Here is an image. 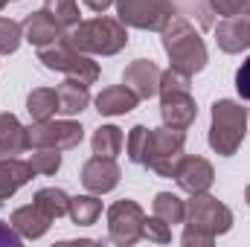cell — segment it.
Listing matches in <instances>:
<instances>
[{
	"mask_svg": "<svg viewBox=\"0 0 250 247\" xmlns=\"http://www.w3.org/2000/svg\"><path fill=\"white\" fill-rule=\"evenodd\" d=\"M21 41H23V26L12 18H0V56L18 53Z\"/></svg>",
	"mask_w": 250,
	"mask_h": 247,
	"instance_id": "f1b7e54d",
	"label": "cell"
},
{
	"mask_svg": "<svg viewBox=\"0 0 250 247\" xmlns=\"http://www.w3.org/2000/svg\"><path fill=\"white\" fill-rule=\"evenodd\" d=\"M26 111H29L32 123L53 120L56 111H59V90H53V87H35V90H29V96H26Z\"/></svg>",
	"mask_w": 250,
	"mask_h": 247,
	"instance_id": "44dd1931",
	"label": "cell"
},
{
	"mask_svg": "<svg viewBox=\"0 0 250 247\" xmlns=\"http://www.w3.org/2000/svg\"><path fill=\"white\" fill-rule=\"evenodd\" d=\"M175 15L178 12L172 0H117V18L134 29L160 32Z\"/></svg>",
	"mask_w": 250,
	"mask_h": 247,
	"instance_id": "ba28073f",
	"label": "cell"
},
{
	"mask_svg": "<svg viewBox=\"0 0 250 247\" xmlns=\"http://www.w3.org/2000/svg\"><path fill=\"white\" fill-rule=\"evenodd\" d=\"M187 227H195L201 233H209V236H224L230 233L233 227V209L227 204H221L218 198L207 195V192H198L187 201Z\"/></svg>",
	"mask_w": 250,
	"mask_h": 247,
	"instance_id": "52a82bcc",
	"label": "cell"
},
{
	"mask_svg": "<svg viewBox=\"0 0 250 247\" xmlns=\"http://www.w3.org/2000/svg\"><path fill=\"white\" fill-rule=\"evenodd\" d=\"M35 169L29 166V160L21 157H0V204L9 201L21 186H26L32 181Z\"/></svg>",
	"mask_w": 250,
	"mask_h": 247,
	"instance_id": "2e32d148",
	"label": "cell"
},
{
	"mask_svg": "<svg viewBox=\"0 0 250 247\" xmlns=\"http://www.w3.org/2000/svg\"><path fill=\"white\" fill-rule=\"evenodd\" d=\"M143 221L146 212L137 201L123 198L108 209V239L120 247H131L143 239Z\"/></svg>",
	"mask_w": 250,
	"mask_h": 247,
	"instance_id": "30bf717a",
	"label": "cell"
},
{
	"mask_svg": "<svg viewBox=\"0 0 250 247\" xmlns=\"http://www.w3.org/2000/svg\"><path fill=\"white\" fill-rule=\"evenodd\" d=\"M38 62L44 64L47 70H56V73H64L67 79H79L84 84H93L99 79V64L93 62L87 53L76 50L67 35L47 44V47H38Z\"/></svg>",
	"mask_w": 250,
	"mask_h": 247,
	"instance_id": "5b68a950",
	"label": "cell"
},
{
	"mask_svg": "<svg viewBox=\"0 0 250 247\" xmlns=\"http://www.w3.org/2000/svg\"><path fill=\"white\" fill-rule=\"evenodd\" d=\"M209 6H212L215 15H224V18L250 12V0H209Z\"/></svg>",
	"mask_w": 250,
	"mask_h": 247,
	"instance_id": "4dcf8cb0",
	"label": "cell"
},
{
	"mask_svg": "<svg viewBox=\"0 0 250 247\" xmlns=\"http://www.w3.org/2000/svg\"><path fill=\"white\" fill-rule=\"evenodd\" d=\"M151 206H154V215H157V218H163L169 227H175V224H184V221H187V201H181L175 192H157Z\"/></svg>",
	"mask_w": 250,
	"mask_h": 247,
	"instance_id": "cb8c5ba5",
	"label": "cell"
},
{
	"mask_svg": "<svg viewBox=\"0 0 250 247\" xmlns=\"http://www.w3.org/2000/svg\"><path fill=\"white\" fill-rule=\"evenodd\" d=\"M32 204L47 215V218H62L67 215V209H70V195L59 189V186H44V189H38L35 192V198H32Z\"/></svg>",
	"mask_w": 250,
	"mask_h": 247,
	"instance_id": "7402d4cb",
	"label": "cell"
},
{
	"mask_svg": "<svg viewBox=\"0 0 250 247\" xmlns=\"http://www.w3.org/2000/svg\"><path fill=\"white\" fill-rule=\"evenodd\" d=\"M248 134V108L236 99H218L212 105L209 123V148L221 157H233Z\"/></svg>",
	"mask_w": 250,
	"mask_h": 247,
	"instance_id": "3957f363",
	"label": "cell"
},
{
	"mask_svg": "<svg viewBox=\"0 0 250 247\" xmlns=\"http://www.w3.org/2000/svg\"><path fill=\"white\" fill-rule=\"evenodd\" d=\"M160 76H163V70L154 62L137 59V62H131L125 67L123 84H128L140 99H151V96H157V90H160Z\"/></svg>",
	"mask_w": 250,
	"mask_h": 247,
	"instance_id": "5bb4252c",
	"label": "cell"
},
{
	"mask_svg": "<svg viewBox=\"0 0 250 247\" xmlns=\"http://www.w3.org/2000/svg\"><path fill=\"white\" fill-rule=\"evenodd\" d=\"M117 0H84V6L90 9V12H105V9H111Z\"/></svg>",
	"mask_w": 250,
	"mask_h": 247,
	"instance_id": "e575fe53",
	"label": "cell"
},
{
	"mask_svg": "<svg viewBox=\"0 0 250 247\" xmlns=\"http://www.w3.org/2000/svg\"><path fill=\"white\" fill-rule=\"evenodd\" d=\"M6 3H9V0H0V12H3V6H6Z\"/></svg>",
	"mask_w": 250,
	"mask_h": 247,
	"instance_id": "8d00e7d4",
	"label": "cell"
},
{
	"mask_svg": "<svg viewBox=\"0 0 250 247\" xmlns=\"http://www.w3.org/2000/svg\"><path fill=\"white\" fill-rule=\"evenodd\" d=\"M175 181H178V186H181L184 192H189V195L209 192V186L215 184V169H212V163L204 160V157H189V154H184Z\"/></svg>",
	"mask_w": 250,
	"mask_h": 247,
	"instance_id": "4fadbf2b",
	"label": "cell"
},
{
	"mask_svg": "<svg viewBox=\"0 0 250 247\" xmlns=\"http://www.w3.org/2000/svg\"><path fill=\"white\" fill-rule=\"evenodd\" d=\"M29 166L35 169V175H56L62 169V151L59 148H32Z\"/></svg>",
	"mask_w": 250,
	"mask_h": 247,
	"instance_id": "83f0119b",
	"label": "cell"
},
{
	"mask_svg": "<svg viewBox=\"0 0 250 247\" xmlns=\"http://www.w3.org/2000/svg\"><path fill=\"white\" fill-rule=\"evenodd\" d=\"M184 145H187V131L184 128H151L148 131V157L146 169L157 172L160 178H175L178 166L184 160Z\"/></svg>",
	"mask_w": 250,
	"mask_h": 247,
	"instance_id": "8992f818",
	"label": "cell"
},
{
	"mask_svg": "<svg viewBox=\"0 0 250 247\" xmlns=\"http://www.w3.org/2000/svg\"><path fill=\"white\" fill-rule=\"evenodd\" d=\"M21 26H23V41H29L32 47H47V44L64 38V29L47 15V9L26 15V21Z\"/></svg>",
	"mask_w": 250,
	"mask_h": 247,
	"instance_id": "9a60e30c",
	"label": "cell"
},
{
	"mask_svg": "<svg viewBox=\"0 0 250 247\" xmlns=\"http://www.w3.org/2000/svg\"><path fill=\"white\" fill-rule=\"evenodd\" d=\"M29 148L26 125L15 114H0V157H18Z\"/></svg>",
	"mask_w": 250,
	"mask_h": 247,
	"instance_id": "ac0fdd59",
	"label": "cell"
},
{
	"mask_svg": "<svg viewBox=\"0 0 250 247\" xmlns=\"http://www.w3.org/2000/svg\"><path fill=\"white\" fill-rule=\"evenodd\" d=\"M189 79L187 73L169 67L163 76H160V117H163V125H172V128H184L187 131L189 125L195 123L198 117V105L189 93Z\"/></svg>",
	"mask_w": 250,
	"mask_h": 247,
	"instance_id": "277c9868",
	"label": "cell"
},
{
	"mask_svg": "<svg viewBox=\"0 0 250 247\" xmlns=\"http://www.w3.org/2000/svg\"><path fill=\"white\" fill-rule=\"evenodd\" d=\"M137 102H140V96L128 84H111L96 96V111L102 117H123L137 108Z\"/></svg>",
	"mask_w": 250,
	"mask_h": 247,
	"instance_id": "e0dca14e",
	"label": "cell"
},
{
	"mask_svg": "<svg viewBox=\"0 0 250 247\" xmlns=\"http://www.w3.org/2000/svg\"><path fill=\"white\" fill-rule=\"evenodd\" d=\"M29 134V148H59L70 151L76 145H82L84 140V128L73 120H44V123H32L26 128Z\"/></svg>",
	"mask_w": 250,
	"mask_h": 247,
	"instance_id": "9c48e42d",
	"label": "cell"
},
{
	"mask_svg": "<svg viewBox=\"0 0 250 247\" xmlns=\"http://www.w3.org/2000/svg\"><path fill=\"white\" fill-rule=\"evenodd\" d=\"M236 90H239L242 99L250 102V56L242 62V67L236 70Z\"/></svg>",
	"mask_w": 250,
	"mask_h": 247,
	"instance_id": "d6a6232c",
	"label": "cell"
},
{
	"mask_svg": "<svg viewBox=\"0 0 250 247\" xmlns=\"http://www.w3.org/2000/svg\"><path fill=\"white\" fill-rule=\"evenodd\" d=\"M44 9L47 15L62 26L64 32H70L82 18H79V3L76 0H44Z\"/></svg>",
	"mask_w": 250,
	"mask_h": 247,
	"instance_id": "484cf974",
	"label": "cell"
},
{
	"mask_svg": "<svg viewBox=\"0 0 250 247\" xmlns=\"http://www.w3.org/2000/svg\"><path fill=\"white\" fill-rule=\"evenodd\" d=\"M21 242H23V239H21V233H18L12 224L0 221V247H18Z\"/></svg>",
	"mask_w": 250,
	"mask_h": 247,
	"instance_id": "836d02e7",
	"label": "cell"
},
{
	"mask_svg": "<svg viewBox=\"0 0 250 247\" xmlns=\"http://www.w3.org/2000/svg\"><path fill=\"white\" fill-rule=\"evenodd\" d=\"M87 102H90V90H87L84 82L67 79L64 84H59V111H62L64 117L82 114V111L87 108Z\"/></svg>",
	"mask_w": 250,
	"mask_h": 247,
	"instance_id": "ffe728a7",
	"label": "cell"
},
{
	"mask_svg": "<svg viewBox=\"0 0 250 247\" xmlns=\"http://www.w3.org/2000/svg\"><path fill=\"white\" fill-rule=\"evenodd\" d=\"M215 44L221 53H245L250 47V12L242 15H230L215 26Z\"/></svg>",
	"mask_w": 250,
	"mask_h": 247,
	"instance_id": "8fae6325",
	"label": "cell"
},
{
	"mask_svg": "<svg viewBox=\"0 0 250 247\" xmlns=\"http://www.w3.org/2000/svg\"><path fill=\"white\" fill-rule=\"evenodd\" d=\"M181 242H184V247H209L215 242V236L201 233V230H195V227H187L184 236H181Z\"/></svg>",
	"mask_w": 250,
	"mask_h": 247,
	"instance_id": "1f68e13d",
	"label": "cell"
},
{
	"mask_svg": "<svg viewBox=\"0 0 250 247\" xmlns=\"http://www.w3.org/2000/svg\"><path fill=\"white\" fill-rule=\"evenodd\" d=\"M82 184L87 192L93 195H105L111 189H117L120 184V166L114 157H90L84 166H82Z\"/></svg>",
	"mask_w": 250,
	"mask_h": 247,
	"instance_id": "7c38bea8",
	"label": "cell"
},
{
	"mask_svg": "<svg viewBox=\"0 0 250 247\" xmlns=\"http://www.w3.org/2000/svg\"><path fill=\"white\" fill-rule=\"evenodd\" d=\"M143 239H148V242H154V245H169V242H172V227H169L163 218L151 215V218L143 221Z\"/></svg>",
	"mask_w": 250,
	"mask_h": 247,
	"instance_id": "f546056e",
	"label": "cell"
},
{
	"mask_svg": "<svg viewBox=\"0 0 250 247\" xmlns=\"http://www.w3.org/2000/svg\"><path fill=\"white\" fill-rule=\"evenodd\" d=\"M160 32H163V50H166V56H169L175 70H181L187 76H195V73H201L207 67V62H209L207 44H204V38L198 35V29L187 18L175 15Z\"/></svg>",
	"mask_w": 250,
	"mask_h": 247,
	"instance_id": "6da1fadb",
	"label": "cell"
},
{
	"mask_svg": "<svg viewBox=\"0 0 250 247\" xmlns=\"http://www.w3.org/2000/svg\"><path fill=\"white\" fill-rule=\"evenodd\" d=\"M148 131L146 125H134L128 140H125V148H128V160L137 163V166H146V157H148Z\"/></svg>",
	"mask_w": 250,
	"mask_h": 247,
	"instance_id": "4316f807",
	"label": "cell"
},
{
	"mask_svg": "<svg viewBox=\"0 0 250 247\" xmlns=\"http://www.w3.org/2000/svg\"><path fill=\"white\" fill-rule=\"evenodd\" d=\"M67 215H70L73 224H79V227H90V224H96L99 215H102V201H99L93 192H90V195H76V198H70V209H67Z\"/></svg>",
	"mask_w": 250,
	"mask_h": 247,
	"instance_id": "603a6c76",
	"label": "cell"
},
{
	"mask_svg": "<svg viewBox=\"0 0 250 247\" xmlns=\"http://www.w3.org/2000/svg\"><path fill=\"white\" fill-rule=\"evenodd\" d=\"M9 224L21 233V239H41L47 230H50V224H53V218H47L35 204H26V206H18L15 212H12V218H9Z\"/></svg>",
	"mask_w": 250,
	"mask_h": 247,
	"instance_id": "d6986e66",
	"label": "cell"
},
{
	"mask_svg": "<svg viewBox=\"0 0 250 247\" xmlns=\"http://www.w3.org/2000/svg\"><path fill=\"white\" fill-rule=\"evenodd\" d=\"M123 128H117V125H99L93 131V140H90L93 154H99V157H117L123 151Z\"/></svg>",
	"mask_w": 250,
	"mask_h": 247,
	"instance_id": "d4e9b609",
	"label": "cell"
},
{
	"mask_svg": "<svg viewBox=\"0 0 250 247\" xmlns=\"http://www.w3.org/2000/svg\"><path fill=\"white\" fill-rule=\"evenodd\" d=\"M245 201H248V206H250V186L245 189Z\"/></svg>",
	"mask_w": 250,
	"mask_h": 247,
	"instance_id": "d590c367",
	"label": "cell"
},
{
	"mask_svg": "<svg viewBox=\"0 0 250 247\" xmlns=\"http://www.w3.org/2000/svg\"><path fill=\"white\" fill-rule=\"evenodd\" d=\"M67 41L87 53V56H117L128 44V29L120 18H90V21H79L70 32H64Z\"/></svg>",
	"mask_w": 250,
	"mask_h": 247,
	"instance_id": "7a4b0ae2",
	"label": "cell"
}]
</instances>
